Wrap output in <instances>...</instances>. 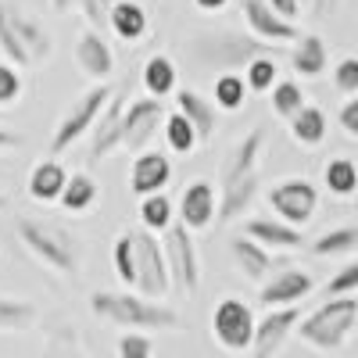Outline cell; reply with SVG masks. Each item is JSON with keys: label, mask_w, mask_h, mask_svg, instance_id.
Listing matches in <instances>:
<instances>
[{"label": "cell", "mask_w": 358, "mask_h": 358, "mask_svg": "<svg viewBox=\"0 0 358 358\" xmlns=\"http://www.w3.org/2000/svg\"><path fill=\"white\" fill-rule=\"evenodd\" d=\"M187 54L201 69L215 72H236L248 69L255 57H273L276 43L258 40L255 33H233V29H215V33H201L187 43Z\"/></svg>", "instance_id": "1"}, {"label": "cell", "mask_w": 358, "mask_h": 358, "mask_svg": "<svg viewBox=\"0 0 358 358\" xmlns=\"http://www.w3.org/2000/svg\"><path fill=\"white\" fill-rule=\"evenodd\" d=\"M90 308L101 319H108L115 326H129V330H176V326H183V319L172 308L151 301V297H136V294L97 290L90 297Z\"/></svg>", "instance_id": "2"}, {"label": "cell", "mask_w": 358, "mask_h": 358, "mask_svg": "<svg viewBox=\"0 0 358 358\" xmlns=\"http://www.w3.org/2000/svg\"><path fill=\"white\" fill-rule=\"evenodd\" d=\"M358 326V301L351 294L330 297L326 305H319L308 319H297V337L319 351H341L351 330Z\"/></svg>", "instance_id": "3"}, {"label": "cell", "mask_w": 358, "mask_h": 358, "mask_svg": "<svg viewBox=\"0 0 358 358\" xmlns=\"http://www.w3.org/2000/svg\"><path fill=\"white\" fill-rule=\"evenodd\" d=\"M0 50L15 65H40L50 54V36L36 18L18 11V4L0 0Z\"/></svg>", "instance_id": "4"}, {"label": "cell", "mask_w": 358, "mask_h": 358, "mask_svg": "<svg viewBox=\"0 0 358 358\" xmlns=\"http://www.w3.org/2000/svg\"><path fill=\"white\" fill-rule=\"evenodd\" d=\"M15 229H18V241L33 251L43 265L57 268V273H76V244L65 229H54L40 219H29V215H18L15 219Z\"/></svg>", "instance_id": "5"}, {"label": "cell", "mask_w": 358, "mask_h": 358, "mask_svg": "<svg viewBox=\"0 0 358 358\" xmlns=\"http://www.w3.org/2000/svg\"><path fill=\"white\" fill-rule=\"evenodd\" d=\"M133 265H136V280L133 287L158 301L172 290V280H169V262H165V251H162V241L155 233H133Z\"/></svg>", "instance_id": "6"}, {"label": "cell", "mask_w": 358, "mask_h": 358, "mask_svg": "<svg viewBox=\"0 0 358 358\" xmlns=\"http://www.w3.org/2000/svg\"><path fill=\"white\" fill-rule=\"evenodd\" d=\"M162 251H165V262H169V280L176 290L183 294H194L197 283H201V262H197V248L190 241V229L183 222H169L162 229Z\"/></svg>", "instance_id": "7"}, {"label": "cell", "mask_w": 358, "mask_h": 358, "mask_svg": "<svg viewBox=\"0 0 358 358\" xmlns=\"http://www.w3.org/2000/svg\"><path fill=\"white\" fill-rule=\"evenodd\" d=\"M108 97H111V86H104V83H101V86H94L86 97H79V101H76V108H72V111L62 118V126L54 129V136H50V147H47V151H50V155H62L65 147H72L79 136H86L90 129H94V122H97L101 108L108 104Z\"/></svg>", "instance_id": "8"}, {"label": "cell", "mask_w": 358, "mask_h": 358, "mask_svg": "<svg viewBox=\"0 0 358 358\" xmlns=\"http://www.w3.org/2000/svg\"><path fill=\"white\" fill-rule=\"evenodd\" d=\"M255 312L251 305H244L241 297H226V301L215 305V315H212V330H215V341L226 348V351H248L251 341H255Z\"/></svg>", "instance_id": "9"}, {"label": "cell", "mask_w": 358, "mask_h": 358, "mask_svg": "<svg viewBox=\"0 0 358 358\" xmlns=\"http://www.w3.org/2000/svg\"><path fill=\"white\" fill-rule=\"evenodd\" d=\"M268 204L273 212L290 222V226H305L315 215V204H319V190L308 183V179H287V183H276L268 190Z\"/></svg>", "instance_id": "10"}, {"label": "cell", "mask_w": 358, "mask_h": 358, "mask_svg": "<svg viewBox=\"0 0 358 358\" xmlns=\"http://www.w3.org/2000/svg\"><path fill=\"white\" fill-rule=\"evenodd\" d=\"M162 115H165V104L162 97H140V101H129L126 104V115H122V147L129 151H147V143L155 140L158 126H162Z\"/></svg>", "instance_id": "11"}, {"label": "cell", "mask_w": 358, "mask_h": 358, "mask_svg": "<svg viewBox=\"0 0 358 358\" xmlns=\"http://www.w3.org/2000/svg\"><path fill=\"white\" fill-rule=\"evenodd\" d=\"M126 104H129V94H126V86H122L101 108L97 122H94V140H90V165L104 162L115 147L122 143V115H126Z\"/></svg>", "instance_id": "12"}, {"label": "cell", "mask_w": 358, "mask_h": 358, "mask_svg": "<svg viewBox=\"0 0 358 358\" xmlns=\"http://www.w3.org/2000/svg\"><path fill=\"white\" fill-rule=\"evenodd\" d=\"M297 319H301L297 305H283V308H273L268 315H262V322H255V341H251L255 358H273L283 348V341L290 337Z\"/></svg>", "instance_id": "13"}, {"label": "cell", "mask_w": 358, "mask_h": 358, "mask_svg": "<svg viewBox=\"0 0 358 358\" xmlns=\"http://www.w3.org/2000/svg\"><path fill=\"white\" fill-rule=\"evenodd\" d=\"M244 18L251 25V33L258 40H268V43H290V40L301 36L294 22L280 18L273 8H268V0H244Z\"/></svg>", "instance_id": "14"}, {"label": "cell", "mask_w": 358, "mask_h": 358, "mask_svg": "<svg viewBox=\"0 0 358 358\" xmlns=\"http://www.w3.org/2000/svg\"><path fill=\"white\" fill-rule=\"evenodd\" d=\"M312 287H315V280L308 273H301V268H287V273L268 280L258 297H262L265 308H283V305H297L301 297H308Z\"/></svg>", "instance_id": "15"}, {"label": "cell", "mask_w": 358, "mask_h": 358, "mask_svg": "<svg viewBox=\"0 0 358 358\" xmlns=\"http://www.w3.org/2000/svg\"><path fill=\"white\" fill-rule=\"evenodd\" d=\"M169 179H172V162H169V155H162V151H140V155H136L133 176H129V187H133L136 197L158 194Z\"/></svg>", "instance_id": "16"}, {"label": "cell", "mask_w": 358, "mask_h": 358, "mask_svg": "<svg viewBox=\"0 0 358 358\" xmlns=\"http://www.w3.org/2000/svg\"><path fill=\"white\" fill-rule=\"evenodd\" d=\"M219 197L212 190V183H190L179 197V219H183L187 229H208L215 219Z\"/></svg>", "instance_id": "17"}, {"label": "cell", "mask_w": 358, "mask_h": 358, "mask_svg": "<svg viewBox=\"0 0 358 358\" xmlns=\"http://www.w3.org/2000/svg\"><path fill=\"white\" fill-rule=\"evenodd\" d=\"M76 65L83 76L90 79H108L115 72V57H111V47L104 43V36L97 29H90L76 40Z\"/></svg>", "instance_id": "18"}, {"label": "cell", "mask_w": 358, "mask_h": 358, "mask_svg": "<svg viewBox=\"0 0 358 358\" xmlns=\"http://www.w3.org/2000/svg\"><path fill=\"white\" fill-rule=\"evenodd\" d=\"M265 147V129H251L241 143L229 151L226 165H222V187L226 183H236V179H244L251 172H258V155Z\"/></svg>", "instance_id": "19"}, {"label": "cell", "mask_w": 358, "mask_h": 358, "mask_svg": "<svg viewBox=\"0 0 358 358\" xmlns=\"http://www.w3.org/2000/svg\"><path fill=\"white\" fill-rule=\"evenodd\" d=\"M244 236L258 241L262 248H283V251H294L305 244V236L297 233V226L290 222H273V219H248L244 222Z\"/></svg>", "instance_id": "20"}, {"label": "cell", "mask_w": 358, "mask_h": 358, "mask_svg": "<svg viewBox=\"0 0 358 358\" xmlns=\"http://www.w3.org/2000/svg\"><path fill=\"white\" fill-rule=\"evenodd\" d=\"M255 197H258V172L236 179V183H226L222 197H219V208H215V219L219 222H233L236 215H244L248 208L255 204Z\"/></svg>", "instance_id": "21"}, {"label": "cell", "mask_w": 358, "mask_h": 358, "mask_svg": "<svg viewBox=\"0 0 358 358\" xmlns=\"http://www.w3.org/2000/svg\"><path fill=\"white\" fill-rule=\"evenodd\" d=\"M108 25L115 29L118 40L136 43V40L147 33V11H143L140 4H133V0H111V8H108Z\"/></svg>", "instance_id": "22"}, {"label": "cell", "mask_w": 358, "mask_h": 358, "mask_svg": "<svg viewBox=\"0 0 358 358\" xmlns=\"http://www.w3.org/2000/svg\"><path fill=\"white\" fill-rule=\"evenodd\" d=\"M65 179H69L65 165H62V162H54V158H47V162H40L33 172H29V197H36V201L50 204V201L62 197Z\"/></svg>", "instance_id": "23"}, {"label": "cell", "mask_w": 358, "mask_h": 358, "mask_svg": "<svg viewBox=\"0 0 358 358\" xmlns=\"http://www.w3.org/2000/svg\"><path fill=\"white\" fill-rule=\"evenodd\" d=\"M229 255H233L236 265H241V273H244L248 280H262L268 268H273V258H268V251H265L258 241H251V236H236V241L229 244Z\"/></svg>", "instance_id": "24"}, {"label": "cell", "mask_w": 358, "mask_h": 358, "mask_svg": "<svg viewBox=\"0 0 358 358\" xmlns=\"http://www.w3.org/2000/svg\"><path fill=\"white\" fill-rule=\"evenodd\" d=\"M176 101H179V115H187L190 126L197 129V140H208L215 133V111L201 94H194V90H179Z\"/></svg>", "instance_id": "25"}, {"label": "cell", "mask_w": 358, "mask_h": 358, "mask_svg": "<svg viewBox=\"0 0 358 358\" xmlns=\"http://www.w3.org/2000/svg\"><path fill=\"white\" fill-rule=\"evenodd\" d=\"M62 208L65 212H86V208H94L97 201V183H94V176H86V172H69L65 179V190H62Z\"/></svg>", "instance_id": "26"}, {"label": "cell", "mask_w": 358, "mask_h": 358, "mask_svg": "<svg viewBox=\"0 0 358 358\" xmlns=\"http://www.w3.org/2000/svg\"><path fill=\"white\" fill-rule=\"evenodd\" d=\"M290 62H294V72L297 76H319L326 69V43L319 36H312V33L308 36H297Z\"/></svg>", "instance_id": "27"}, {"label": "cell", "mask_w": 358, "mask_h": 358, "mask_svg": "<svg viewBox=\"0 0 358 358\" xmlns=\"http://www.w3.org/2000/svg\"><path fill=\"white\" fill-rule=\"evenodd\" d=\"M143 90L151 97H169L176 90V65L169 62L165 54L147 57V65H143Z\"/></svg>", "instance_id": "28"}, {"label": "cell", "mask_w": 358, "mask_h": 358, "mask_svg": "<svg viewBox=\"0 0 358 358\" xmlns=\"http://www.w3.org/2000/svg\"><path fill=\"white\" fill-rule=\"evenodd\" d=\"M290 133H294L297 143H305V147L322 143V136H326V115H322V108L305 104L301 111L290 118Z\"/></svg>", "instance_id": "29"}, {"label": "cell", "mask_w": 358, "mask_h": 358, "mask_svg": "<svg viewBox=\"0 0 358 358\" xmlns=\"http://www.w3.org/2000/svg\"><path fill=\"white\" fill-rule=\"evenodd\" d=\"M312 251L319 258H337V255H351L358 251V226H337L330 233H322L312 244Z\"/></svg>", "instance_id": "30"}, {"label": "cell", "mask_w": 358, "mask_h": 358, "mask_svg": "<svg viewBox=\"0 0 358 358\" xmlns=\"http://www.w3.org/2000/svg\"><path fill=\"white\" fill-rule=\"evenodd\" d=\"M165 143L172 147L176 155H190L194 147H197V129L190 126V118L187 115H169L165 118Z\"/></svg>", "instance_id": "31"}, {"label": "cell", "mask_w": 358, "mask_h": 358, "mask_svg": "<svg viewBox=\"0 0 358 358\" xmlns=\"http://www.w3.org/2000/svg\"><path fill=\"white\" fill-rule=\"evenodd\" d=\"M244 101H248V83H244V76L219 72V79H215V104L226 108V111H236V108H244Z\"/></svg>", "instance_id": "32"}, {"label": "cell", "mask_w": 358, "mask_h": 358, "mask_svg": "<svg viewBox=\"0 0 358 358\" xmlns=\"http://www.w3.org/2000/svg\"><path fill=\"white\" fill-rule=\"evenodd\" d=\"M322 179H326V187H330V194H341V197L358 190V169L348 158H334L330 165H326Z\"/></svg>", "instance_id": "33"}, {"label": "cell", "mask_w": 358, "mask_h": 358, "mask_svg": "<svg viewBox=\"0 0 358 358\" xmlns=\"http://www.w3.org/2000/svg\"><path fill=\"white\" fill-rule=\"evenodd\" d=\"M273 108H276V115L280 118H294L297 111L305 108V90L297 86L294 79H276V86H273Z\"/></svg>", "instance_id": "34"}, {"label": "cell", "mask_w": 358, "mask_h": 358, "mask_svg": "<svg viewBox=\"0 0 358 358\" xmlns=\"http://www.w3.org/2000/svg\"><path fill=\"white\" fill-rule=\"evenodd\" d=\"M140 222L147 229H165L172 222V201L158 190V194H147L143 204H140Z\"/></svg>", "instance_id": "35"}, {"label": "cell", "mask_w": 358, "mask_h": 358, "mask_svg": "<svg viewBox=\"0 0 358 358\" xmlns=\"http://www.w3.org/2000/svg\"><path fill=\"white\" fill-rule=\"evenodd\" d=\"M111 265H115L118 280L133 287V280H136V265H133V233H122V236L115 241V248H111Z\"/></svg>", "instance_id": "36"}, {"label": "cell", "mask_w": 358, "mask_h": 358, "mask_svg": "<svg viewBox=\"0 0 358 358\" xmlns=\"http://www.w3.org/2000/svg\"><path fill=\"white\" fill-rule=\"evenodd\" d=\"M244 83H248V94H262V90H273L276 86V62L273 57H255V62L244 69Z\"/></svg>", "instance_id": "37"}, {"label": "cell", "mask_w": 358, "mask_h": 358, "mask_svg": "<svg viewBox=\"0 0 358 358\" xmlns=\"http://www.w3.org/2000/svg\"><path fill=\"white\" fill-rule=\"evenodd\" d=\"M36 319V308L25 301H0V330H22Z\"/></svg>", "instance_id": "38"}, {"label": "cell", "mask_w": 358, "mask_h": 358, "mask_svg": "<svg viewBox=\"0 0 358 358\" xmlns=\"http://www.w3.org/2000/svg\"><path fill=\"white\" fill-rule=\"evenodd\" d=\"M155 344L147 334H122L118 337V358H151Z\"/></svg>", "instance_id": "39"}, {"label": "cell", "mask_w": 358, "mask_h": 358, "mask_svg": "<svg viewBox=\"0 0 358 358\" xmlns=\"http://www.w3.org/2000/svg\"><path fill=\"white\" fill-rule=\"evenodd\" d=\"M358 290V262H348L341 273L326 283V297H341V294H355Z\"/></svg>", "instance_id": "40"}, {"label": "cell", "mask_w": 358, "mask_h": 358, "mask_svg": "<svg viewBox=\"0 0 358 358\" xmlns=\"http://www.w3.org/2000/svg\"><path fill=\"white\" fill-rule=\"evenodd\" d=\"M334 86L341 94H358V57H344L334 69Z\"/></svg>", "instance_id": "41"}, {"label": "cell", "mask_w": 358, "mask_h": 358, "mask_svg": "<svg viewBox=\"0 0 358 358\" xmlns=\"http://www.w3.org/2000/svg\"><path fill=\"white\" fill-rule=\"evenodd\" d=\"M18 94H22V76H18V69L0 62V104H15Z\"/></svg>", "instance_id": "42"}, {"label": "cell", "mask_w": 358, "mask_h": 358, "mask_svg": "<svg viewBox=\"0 0 358 358\" xmlns=\"http://www.w3.org/2000/svg\"><path fill=\"white\" fill-rule=\"evenodd\" d=\"M337 118H341V129H344V133L358 136V94H351V97H348V104L341 108V115H337Z\"/></svg>", "instance_id": "43"}, {"label": "cell", "mask_w": 358, "mask_h": 358, "mask_svg": "<svg viewBox=\"0 0 358 358\" xmlns=\"http://www.w3.org/2000/svg\"><path fill=\"white\" fill-rule=\"evenodd\" d=\"M268 8H273L280 18H287V22H294L297 15H301V0H268Z\"/></svg>", "instance_id": "44"}, {"label": "cell", "mask_w": 358, "mask_h": 358, "mask_svg": "<svg viewBox=\"0 0 358 358\" xmlns=\"http://www.w3.org/2000/svg\"><path fill=\"white\" fill-rule=\"evenodd\" d=\"M22 140H18V133H11V129H0V151H11V147H18Z\"/></svg>", "instance_id": "45"}, {"label": "cell", "mask_w": 358, "mask_h": 358, "mask_svg": "<svg viewBox=\"0 0 358 358\" xmlns=\"http://www.w3.org/2000/svg\"><path fill=\"white\" fill-rule=\"evenodd\" d=\"M194 4H197L201 11H222V8L229 4V0H194Z\"/></svg>", "instance_id": "46"}, {"label": "cell", "mask_w": 358, "mask_h": 358, "mask_svg": "<svg viewBox=\"0 0 358 358\" xmlns=\"http://www.w3.org/2000/svg\"><path fill=\"white\" fill-rule=\"evenodd\" d=\"M334 8H337V0H315V15H319V18L334 15Z\"/></svg>", "instance_id": "47"}, {"label": "cell", "mask_w": 358, "mask_h": 358, "mask_svg": "<svg viewBox=\"0 0 358 358\" xmlns=\"http://www.w3.org/2000/svg\"><path fill=\"white\" fill-rule=\"evenodd\" d=\"M50 4H54V11H72L76 0H50Z\"/></svg>", "instance_id": "48"}, {"label": "cell", "mask_w": 358, "mask_h": 358, "mask_svg": "<svg viewBox=\"0 0 358 358\" xmlns=\"http://www.w3.org/2000/svg\"><path fill=\"white\" fill-rule=\"evenodd\" d=\"M8 204V197H4V190H0V208H4Z\"/></svg>", "instance_id": "49"}, {"label": "cell", "mask_w": 358, "mask_h": 358, "mask_svg": "<svg viewBox=\"0 0 358 358\" xmlns=\"http://www.w3.org/2000/svg\"><path fill=\"white\" fill-rule=\"evenodd\" d=\"M47 358H62V355H47Z\"/></svg>", "instance_id": "50"}]
</instances>
